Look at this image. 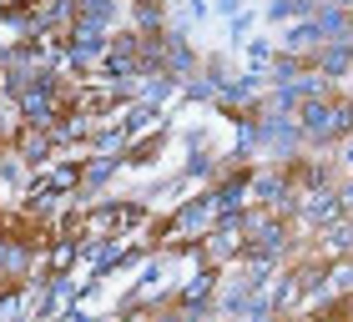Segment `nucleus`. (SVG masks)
<instances>
[{"label": "nucleus", "instance_id": "nucleus-1", "mask_svg": "<svg viewBox=\"0 0 353 322\" xmlns=\"http://www.w3.org/2000/svg\"><path fill=\"white\" fill-rule=\"evenodd\" d=\"M141 222V206L137 202H111V206H101L86 227H91V237H117V232H126V227H137Z\"/></svg>", "mask_w": 353, "mask_h": 322}, {"label": "nucleus", "instance_id": "nucleus-2", "mask_svg": "<svg viewBox=\"0 0 353 322\" xmlns=\"http://www.w3.org/2000/svg\"><path fill=\"white\" fill-rule=\"evenodd\" d=\"M303 121H308V136H318V141H323V136H339V131H348V106H328V101H313V106H308V116H303Z\"/></svg>", "mask_w": 353, "mask_h": 322}, {"label": "nucleus", "instance_id": "nucleus-3", "mask_svg": "<svg viewBox=\"0 0 353 322\" xmlns=\"http://www.w3.org/2000/svg\"><path fill=\"white\" fill-rule=\"evenodd\" d=\"M21 106L30 121H51L56 116V101H51V80H30V86L21 91Z\"/></svg>", "mask_w": 353, "mask_h": 322}, {"label": "nucleus", "instance_id": "nucleus-4", "mask_svg": "<svg viewBox=\"0 0 353 322\" xmlns=\"http://www.w3.org/2000/svg\"><path fill=\"white\" fill-rule=\"evenodd\" d=\"M76 182H81V171H76V167H61V171L41 176V182L30 186V202H36V206H46L51 197H61V191H66V186H76Z\"/></svg>", "mask_w": 353, "mask_h": 322}, {"label": "nucleus", "instance_id": "nucleus-5", "mask_svg": "<svg viewBox=\"0 0 353 322\" xmlns=\"http://www.w3.org/2000/svg\"><path fill=\"white\" fill-rule=\"evenodd\" d=\"M243 191H248V176L228 182V186H222V197H212V212H217V217H232V212H237V197H243Z\"/></svg>", "mask_w": 353, "mask_h": 322}, {"label": "nucleus", "instance_id": "nucleus-6", "mask_svg": "<svg viewBox=\"0 0 353 322\" xmlns=\"http://www.w3.org/2000/svg\"><path fill=\"white\" fill-rule=\"evenodd\" d=\"M101 56V36H96V30H91V21L81 25V30H76V56Z\"/></svg>", "mask_w": 353, "mask_h": 322}]
</instances>
